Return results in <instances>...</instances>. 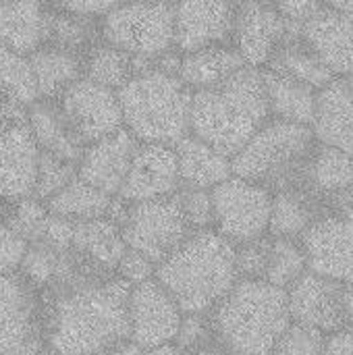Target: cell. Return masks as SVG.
<instances>
[{
    "mask_svg": "<svg viewBox=\"0 0 353 355\" xmlns=\"http://www.w3.org/2000/svg\"><path fill=\"white\" fill-rule=\"evenodd\" d=\"M300 40L335 77L353 73V15L320 6L300 23Z\"/></svg>",
    "mask_w": 353,
    "mask_h": 355,
    "instance_id": "18",
    "label": "cell"
},
{
    "mask_svg": "<svg viewBox=\"0 0 353 355\" xmlns=\"http://www.w3.org/2000/svg\"><path fill=\"white\" fill-rule=\"evenodd\" d=\"M216 341L235 355H268L293 324L287 289L239 279L210 312Z\"/></svg>",
    "mask_w": 353,
    "mask_h": 355,
    "instance_id": "4",
    "label": "cell"
},
{
    "mask_svg": "<svg viewBox=\"0 0 353 355\" xmlns=\"http://www.w3.org/2000/svg\"><path fill=\"white\" fill-rule=\"evenodd\" d=\"M46 352L42 291L19 270L0 275V355H42Z\"/></svg>",
    "mask_w": 353,
    "mask_h": 355,
    "instance_id": "8",
    "label": "cell"
},
{
    "mask_svg": "<svg viewBox=\"0 0 353 355\" xmlns=\"http://www.w3.org/2000/svg\"><path fill=\"white\" fill-rule=\"evenodd\" d=\"M2 2H6V0H0V4H2Z\"/></svg>",
    "mask_w": 353,
    "mask_h": 355,
    "instance_id": "58",
    "label": "cell"
},
{
    "mask_svg": "<svg viewBox=\"0 0 353 355\" xmlns=\"http://www.w3.org/2000/svg\"><path fill=\"white\" fill-rule=\"evenodd\" d=\"M325 345L327 335L293 322L268 355H325Z\"/></svg>",
    "mask_w": 353,
    "mask_h": 355,
    "instance_id": "40",
    "label": "cell"
},
{
    "mask_svg": "<svg viewBox=\"0 0 353 355\" xmlns=\"http://www.w3.org/2000/svg\"><path fill=\"white\" fill-rule=\"evenodd\" d=\"M304 187L322 200L337 204H353V156L318 144L304 179Z\"/></svg>",
    "mask_w": 353,
    "mask_h": 355,
    "instance_id": "24",
    "label": "cell"
},
{
    "mask_svg": "<svg viewBox=\"0 0 353 355\" xmlns=\"http://www.w3.org/2000/svg\"><path fill=\"white\" fill-rule=\"evenodd\" d=\"M214 327H212V318L210 312H191V314H183L179 333L175 343L179 347H183L189 354H196L198 349L214 343Z\"/></svg>",
    "mask_w": 353,
    "mask_h": 355,
    "instance_id": "42",
    "label": "cell"
},
{
    "mask_svg": "<svg viewBox=\"0 0 353 355\" xmlns=\"http://www.w3.org/2000/svg\"><path fill=\"white\" fill-rule=\"evenodd\" d=\"M275 191L248 181L229 177L212 189L214 229L235 245L268 235Z\"/></svg>",
    "mask_w": 353,
    "mask_h": 355,
    "instance_id": "10",
    "label": "cell"
},
{
    "mask_svg": "<svg viewBox=\"0 0 353 355\" xmlns=\"http://www.w3.org/2000/svg\"><path fill=\"white\" fill-rule=\"evenodd\" d=\"M156 270H158V264L154 260H150L148 256H144V254H139V252H135L131 248H127L125 256L121 258V262L117 266V275L125 283H129L131 287L154 279Z\"/></svg>",
    "mask_w": 353,
    "mask_h": 355,
    "instance_id": "44",
    "label": "cell"
},
{
    "mask_svg": "<svg viewBox=\"0 0 353 355\" xmlns=\"http://www.w3.org/2000/svg\"><path fill=\"white\" fill-rule=\"evenodd\" d=\"M60 254L62 252H58L42 241H33L27 245V252L21 260L19 272L42 291L54 281V277L58 272V264H60Z\"/></svg>",
    "mask_w": 353,
    "mask_h": 355,
    "instance_id": "39",
    "label": "cell"
},
{
    "mask_svg": "<svg viewBox=\"0 0 353 355\" xmlns=\"http://www.w3.org/2000/svg\"><path fill=\"white\" fill-rule=\"evenodd\" d=\"M268 245H270V235L237 245L239 279L264 281V272H266V264H268Z\"/></svg>",
    "mask_w": 353,
    "mask_h": 355,
    "instance_id": "43",
    "label": "cell"
},
{
    "mask_svg": "<svg viewBox=\"0 0 353 355\" xmlns=\"http://www.w3.org/2000/svg\"><path fill=\"white\" fill-rule=\"evenodd\" d=\"M117 196H110L87 181L75 177L64 189H60L56 196L46 200V206L52 214L71 218V220H92L108 216L110 206Z\"/></svg>",
    "mask_w": 353,
    "mask_h": 355,
    "instance_id": "33",
    "label": "cell"
},
{
    "mask_svg": "<svg viewBox=\"0 0 353 355\" xmlns=\"http://www.w3.org/2000/svg\"><path fill=\"white\" fill-rule=\"evenodd\" d=\"M316 148L318 139L310 125L270 119L233 156V175L260 183L275 193L304 187L306 171Z\"/></svg>",
    "mask_w": 353,
    "mask_h": 355,
    "instance_id": "6",
    "label": "cell"
},
{
    "mask_svg": "<svg viewBox=\"0 0 353 355\" xmlns=\"http://www.w3.org/2000/svg\"><path fill=\"white\" fill-rule=\"evenodd\" d=\"M270 119L262 69L246 67L218 87L193 92L191 133L231 158Z\"/></svg>",
    "mask_w": 353,
    "mask_h": 355,
    "instance_id": "2",
    "label": "cell"
},
{
    "mask_svg": "<svg viewBox=\"0 0 353 355\" xmlns=\"http://www.w3.org/2000/svg\"><path fill=\"white\" fill-rule=\"evenodd\" d=\"M40 148L27 123L0 125V202L33 196Z\"/></svg>",
    "mask_w": 353,
    "mask_h": 355,
    "instance_id": "19",
    "label": "cell"
},
{
    "mask_svg": "<svg viewBox=\"0 0 353 355\" xmlns=\"http://www.w3.org/2000/svg\"><path fill=\"white\" fill-rule=\"evenodd\" d=\"M146 67H152V64L137 60L129 52L104 40L94 44L83 56V77L117 92Z\"/></svg>",
    "mask_w": 353,
    "mask_h": 355,
    "instance_id": "31",
    "label": "cell"
},
{
    "mask_svg": "<svg viewBox=\"0 0 353 355\" xmlns=\"http://www.w3.org/2000/svg\"><path fill=\"white\" fill-rule=\"evenodd\" d=\"M246 67V60L233 44H216L181 52L177 75L191 92H204L223 85Z\"/></svg>",
    "mask_w": 353,
    "mask_h": 355,
    "instance_id": "22",
    "label": "cell"
},
{
    "mask_svg": "<svg viewBox=\"0 0 353 355\" xmlns=\"http://www.w3.org/2000/svg\"><path fill=\"white\" fill-rule=\"evenodd\" d=\"M121 229L127 248L148 256L156 264L164 262L196 233L185 218L177 193L160 200L127 202Z\"/></svg>",
    "mask_w": 353,
    "mask_h": 355,
    "instance_id": "9",
    "label": "cell"
},
{
    "mask_svg": "<svg viewBox=\"0 0 353 355\" xmlns=\"http://www.w3.org/2000/svg\"><path fill=\"white\" fill-rule=\"evenodd\" d=\"M325 355H353V331H341L327 337Z\"/></svg>",
    "mask_w": 353,
    "mask_h": 355,
    "instance_id": "49",
    "label": "cell"
},
{
    "mask_svg": "<svg viewBox=\"0 0 353 355\" xmlns=\"http://www.w3.org/2000/svg\"><path fill=\"white\" fill-rule=\"evenodd\" d=\"M33 75L40 89V100H56L69 85L83 77V56L42 46L29 54Z\"/></svg>",
    "mask_w": 353,
    "mask_h": 355,
    "instance_id": "30",
    "label": "cell"
},
{
    "mask_svg": "<svg viewBox=\"0 0 353 355\" xmlns=\"http://www.w3.org/2000/svg\"><path fill=\"white\" fill-rule=\"evenodd\" d=\"M121 2L123 0H46V4L56 10L83 15V17H92V19L104 17L108 10H112Z\"/></svg>",
    "mask_w": 353,
    "mask_h": 355,
    "instance_id": "47",
    "label": "cell"
},
{
    "mask_svg": "<svg viewBox=\"0 0 353 355\" xmlns=\"http://www.w3.org/2000/svg\"><path fill=\"white\" fill-rule=\"evenodd\" d=\"M27 241L21 239L2 218H0V275L17 272L21 260L27 252Z\"/></svg>",
    "mask_w": 353,
    "mask_h": 355,
    "instance_id": "45",
    "label": "cell"
},
{
    "mask_svg": "<svg viewBox=\"0 0 353 355\" xmlns=\"http://www.w3.org/2000/svg\"><path fill=\"white\" fill-rule=\"evenodd\" d=\"M270 116L300 123V125H312L316 114V102H318V89L283 75L275 69H262Z\"/></svg>",
    "mask_w": 353,
    "mask_h": 355,
    "instance_id": "28",
    "label": "cell"
},
{
    "mask_svg": "<svg viewBox=\"0 0 353 355\" xmlns=\"http://www.w3.org/2000/svg\"><path fill=\"white\" fill-rule=\"evenodd\" d=\"M235 2H241V0H235Z\"/></svg>",
    "mask_w": 353,
    "mask_h": 355,
    "instance_id": "59",
    "label": "cell"
},
{
    "mask_svg": "<svg viewBox=\"0 0 353 355\" xmlns=\"http://www.w3.org/2000/svg\"><path fill=\"white\" fill-rule=\"evenodd\" d=\"M237 17L235 0H177L175 46L191 52L206 46L231 44Z\"/></svg>",
    "mask_w": 353,
    "mask_h": 355,
    "instance_id": "16",
    "label": "cell"
},
{
    "mask_svg": "<svg viewBox=\"0 0 353 355\" xmlns=\"http://www.w3.org/2000/svg\"><path fill=\"white\" fill-rule=\"evenodd\" d=\"M158 2H173V4H175L177 0H158Z\"/></svg>",
    "mask_w": 353,
    "mask_h": 355,
    "instance_id": "55",
    "label": "cell"
},
{
    "mask_svg": "<svg viewBox=\"0 0 353 355\" xmlns=\"http://www.w3.org/2000/svg\"><path fill=\"white\" fill-rule=\"evenodd\" d=\"M73 237H75V220L50 212L37 241H42L58 252H67L73 248Z\"/></svg>",
    "mask_w": 353,
    "mask_h": 355,
    "instance_id": "46",
    "label": "cell"
},
{
    "mask_svg": "<svg viewBox=\"0 0 353 355\" xmlns=\"http://www.w3.org/2000/svg\"><path fill=\"white\" fill-rule=\"evenodd\" d=\"M4 123H27V108L0 96V125Z\"/></svg>",
    "mask_w": 353,
    "mask_h": 355,
    "instance_id": "50",
    "label": "cell"
},
{
    "mask_svg": "<svg viewBox=\"0 0 353 355\" xmlns=\"http://www.w3.org/2000/svg\"><path fill=\"white\" fill-rule=\"evenodd\" d=\"M102 40L100 19L73 15L48 6L44 46H54L79 56H85L87 50Z\"/></svg>",
    "mask_w": 353,
    "mask_h": 355,
    "instance_id": "32",
    "label": "cell"
},
{
    "mask_svg": "<svg viewBox=\"0 0 353 355\" xmlns=\"http://www.w3.org/2000/svg\"><path fill=\"white\" fill-rule=\"evenodd\" d=\"M273 2L293 23L306 21L312 12H316L320 6H325V0H273Z\"/></svg>",
    "mask_w": 353,
    "mask_h": 355,
    "instance_id": "48",
    "label": "cell"
},
{
    "mask_svg": "<svg viewBox=\"0 0 353 355\" xmlns=\"http://www.w3.org/2000/svg\"><path fill=\"white\" fill-rule=\"evenodd\" d=\"M156 279L173 293L185 314L212 312L239 281L237 245L216 229L196 231L158 264Z\"/></svg>",
    "mask_w": 353,
    "mask_h": 355,
    "instance_id": "3",
    "label": "cell"
},
{
    "mask_svg": "<svg viewBox=\"0 0 353 355\" xmlns=\"http://www.w3.org/2000/svg\"><path fill=\"white\" fill-rule=\"evenodd\" d=\"M312 272L353 283V204L329 208L302 237Z\"/></svg>",
    "mask_w": 353,
    "mask_h": 355,
    "instance_id": "13",
    "label": "cell"
},
{
    "mask_svg": "<svg viewBox=\"0 0 353 355\" xmlns=\"http://www.w3.org/2000/svg\"><path fill=\"white\" fill-rule=\"evenodd\" d=\"M289 312L295 324L322 335L353 331V283H343L308 270L287 289Z\"/></svg>",
    "mask_w": 353,
    "mask_h": 355,
    "instance_id": "11",
    "label": "cell"
},
{
    "mask_svg": "<svg viewBox=\"0 0 353 355\" xmlns=\"http://www.w3.org/2000/svg\"><path fill=\"white\" fill-rule=\"evenodd\" d=\"M325 6L335 8V10H341V12H347V15H353V0H325Z\"/></svg>",
    "mask_w": 353,
    "mask_h": 355,
    "instance_id": "54",
    "label": "cell"
},
{
    "mask_svg": "<svg viewBox=\"0 0 353 355\" xmlns=\"http://www.w3.org/2000/svg\"><path fill=\"white\" fill-rule=\"evenodd\" d=\"M0 96L25 108L40 100L29 54L17 52L4 44H0Z\"/></svg>",
    "mask_w": 353,
    "mask_h": 355,
    "instance_id": "35",
    "label": "cell"
},
{
    "mask_svg": "<svg viewBox=\"0 0 353 355\" xmlns=\"http://www.w3.org/2000/svg\"><path fill=\"white\" fill-rule=\"evenodd\" d=\"M75 177H77V164L75 162L40 150L37 179H35L33 196L46 202L52 196H56L60 189H64Z\"/></svg>",
    "mask_w": 353,
    "mask_h": 355,
    "instance_id": "38",
    "label": "cell"
},
{
    "mask_svg": "<svg viewBox=\"0 0 353 355\" xmlns=\"http://www.w3.org/2000/svg\"><path fill=\"white\" fill-rule=\"evenodd\" d=\"M137 148L139 141L123 127L117 133L85 146L77 164V177L110 196H119Z\"/></svg>",
    "mask_w": 353,
    "mask_h": 355,
    "instance_id": "20",
    "label": "cell"
},
{
    "mask_svg": "<svg viewBox=\"0 0 353 355\" xmlns=\"http://www.w3.org/2000/svg\"><path fill=\"white\" fill-rule=\"evenodd\" d=\"M191 355H235V354H231L227 347H223L218 341H214V343H210V345H206V347L198 349L196 354H191Z\"/></svg>",
    "mask_w": 353,
    "mask_h": 355,
    "instance_id": "53",
    "label": "cell"
},
{
    "mask_svg": "<svg viewBox=\"0 0 353 355\" xmlns=\"http://www.w3.org/2000/svg\"><path fill=\"white\" fill-rule=\"evenodd\" d=\"M308 270L310 266H308V256L302 245V239H287V237L270 235L268 264L264 272L266 283L281 287V289H289Z\"/></svg>",
    "mask_w": 353,
    "mask_h": 355,
    "instance_id": "36",
    "label": "cell"
},
{
    "mask_svg": "<svg viewBox=\"0 0 353 355\" xmlns=\"http://www.w3.org/2000/svg\"><path fill=\"white\" fill-rule=\"evenodd\" d=\"M322 202H325L322 198H318L306 187H291V189L277 191L273 200L268 235L302 239L304 233L329 210L322 208Z\"/></svg>",
    "mask_w": 353,
    "mask_h": 355,
    "instance_id": "27",
    "label": "cell"
},
{
    "mask_svg": "<svg viewBox=\"0 0 353 355\" xmlns=\"http://www.w3.org/2000/svg\"><path fill=\"white\" fill-rule=\"evenodd\" d=\"M104 42L129 52L146 64H156L177 50L175 4L158 0H123L100 17Z\"/></svg>",
    "mask_w": 353,
    "mask_h": 355,
    "instance_id": "7",
    "label": "cell"
},
{
    "mask_svg": "<svg viewBox=\"0 0 353 355\" xmlns=\"http://www.w3.org/2000/svg\"><path fill=\"white\" fill-rule=\"evenodd\" d=\"M298 29L300 23L289 21L273 0H241L231 44L248 67L266 69Z\"/></svg>",
    "mask_w": 353,
    "mask_h": 355,
    "instance_id": "12",
    "label": "cell"
},
{
    "mask_svg": "<svg viewBox=\"0 0 353 355\" xmlns=\"http://www.w3.org/2000/svg\"><path fill=\"white\" fill-rule=\"evenodd\" d=\"M119 100L125 129L141 144L177 146L191 133L193 92L177 71L146 67L119 89Z\"/></svg>",
    "mask_w": 353,
    "mask_h": 355,
    "instance_id": "5",
    "label": "cell"
},
{
    "mask_svg": "<svg viewBox=\"0 0 353 355\" xmlns=\"http://www.w3.org/2000/svg\"><path fill=\"white\" fill-rule=\"evenodd\" d=\"M177 198H179L185 218L193 231L214 229V210H212V191L210 189L181 187L177 191Z\"/></svg>",
    "mask_w": 353,
    "mask_h": 355,
    "instance_id": "41",
    "label": "cell"
},
{
    "mask_svg": "<svg viewBox=\"0 0 353 355\" xmlns=\"http://www.w3.org/2000/svg\"><path fill=\"white\" fill-rule=\"evenodd\" d=\"M46 0H6L0 4V44L31 54L44 46Z\"/></svg>",
    "mask_w": 353,
    "mask_h": 355,
    "instance_id": "26",
    "label": "cell"
},
{
    "mask_svg": "<svg viewBox=\"0 0 353 355\" xmlns=\"http://www.w3.org/2000/svg\"><path fill=\"white\" fill-rule=\"evenodd\" d=\"M141 347L135 343V341H125V343H119V345H114V347H110V349H104V352H100V354L96 355H141Z\"/></svg>",
    "mask_w": 353,
    "mask_h": 355,
    "instance_id": "51",
    "label": "cell"
},
{
    "mask_svg": "<svg viewBox=\"0 0 353 355\" xmlns=\"http://www.w3.org/2000/svg\"><path fill=\"white\" fill-rule=\"evenodd\" d=\"M73 250L94 264L117 272V266L127 252V243L121 225L108 216H102L92 220H75Z\"/></svg>",
    "mask_w": 353,
    "mask_h": 355,
    "instance_id": "29",
    "label": "cell"
},
{
    "mask_svg": "<svg viewBox=\"0 0 353 355\" xmlns=\"http://www.w3.org/2000/svg\"><path fill=\"white\" fill-rule=\"evenodd\" d=\"M42 355H54V354H50V352H46V354H42Z\"/></svg>",
    "mask_w": 353,
    "mask_h": 355,
    "instance_id": "57",
    "label": "cell"
},
{
    "mask_svg": "<svg viewBox=\"0 0 353 355\" xmlns=\"http://www.w3.org/2000/svg\"><path fill=\"white\" fill-rule=\"evenodd\" d=\"M300 31V29H298ZM266 69H275L283 75H289L314 89H322L325 85H329L333 79H337L327 67L325 62L300 40V33H295L275 56V60L270 62V67Z\"/></svg>",
    "mask_w": 353,
    "mask_h": 355,
    "instance_id": "34",
    "label": "cell"
},
{
    "mask_svg": "<svg viewBox=\"0 0 353 355\" xmlns=\"http://www.w3.org/2000/svg\"><path fill=\"white\" fill-rule=\"evenodd\" d=\"M177 160L181 173V187L214 189L233 177V158L210 146L208 141L189 133L177 146Z\"/></svg>",
    "mask_w": 353,
    "mask_h": 355,
    "instance_id": "23",
    "label": "cell"
},
{
    "mask_svg": "<svg viewBox=\"0 0 353 355\" xmlns=\"http://www.w3.org/2000/svg\"><path fill=\"white\" fill-rule=\"evenodd\" d=\"M56 102L83 146H89L125 127L119 92L87 77H81L69 85Z\"/></svg>",
    "mask_w": 353,
    "mask_h": 355,
    "instance_id": "14",
    "label": "cell"
},
{
    "mask_svg": "<svg viewBox=\"0 0 353 355\" xmlns=\"http://www.w3.org/2000/svg\"><path fill=\"white\" fill-rule=\"evenodd\" d=\"M29 131L42 152L79 164L85 146L67 123L56 100H37L27 108Z\"/></svg>",
    "mask_w": 353,
    "mask_h": 355,
    "instance_id": "25",
    "label": "cell"
},
{
    "mask_svg": "<svg viewBox=\"0 0 353 355\" xmlns=\"http://www.w3.org/2000/svg\"><path fill=\"white\" fill-rule=\"evenodd\" d=\"M181 173L175 146L141 144L119 193L125 202H148L175 196L181 189Z\"/></svg>",
    "mask_w": 353,
    "mask_h": 355,
    "instance_id": "17",
    "label": "cell"
},
{
    "mask_svg": "<svg viewBox=\"0 0 353 355\" xmlns=\"http://www.w3.org/2000/svg\"><path fill=\"white\" fill-rule=\"evenodd\" d=\"M310 127L318 144L353 156V83L347 77H337L318 92Z\"/></svg>",
    "mask_w": 353,
    "mask_h": 355,
    "instance_id": "21",
    "label": "cell"
},
{
    "mask_svg": "<svg viewBox=\"0 0 353 355\" xmlns=\"http://www.w3.org/2000/svg\"><path fill=\"white\" fill-rule=\"evenodd\" d=\"M141 355H191V354H189V352H185L183 347H179V345L173 341V343H164V345H158V347L144 349Z\"/></svg>",
    "mask_w": 353,
    "mask_h": 355,
    "instance_id": "52",
    "label": "cell"
},
{
    "mask_svg": "<svg viewBox=\"0 0 353 355\" xmlns=\"http://www.w3.org/2000/svg\"><path fill=\"white\" fill-rule=\"evenodd\" d=\"M48 214L50 210L46 202L35 196L0 202V218L27 243H33L40 239Z\"/></svg>",
    "mask_w": 353,
    "mask_h": 355,
    "instance_id": "37",
    "label": "cell"
},
{
    "mask_svg": "<svg viewBox=\"0 0 353 355\" xmlns=\"http://www.w3.org/2000/svg\"><path fill=\"white\" fill-rule=\"evenodd\" d=\"M131 285L73 248L60 254L54 281L42 289L46 345L54 355H96L131 339Z\"/></svg>",
    "mask_w": 353,
    "mask_h": 355,
    "instance_id": "1",
    "label": "cell"
},
{
    "mask_svg": "<svg viewBox=\"0 0 353 355\" xmlns=\"http://www.w3.org/2000/svg\"><path fill=\"white\" fill-rule=\"evenodd\" d=\"M183 314L185 312L181 310L179 302L156 277L131 287V341H135L141 349L173 343L177 339Z\"/></svg>",
    "mask_w": 353,
    "mask_h": 355,
    "instance_id": "15",
    "label": "cell"
},
{
    "mask_svg": "<svg viewBox=\"0 0 353 355\" xmlns=\"http://www.w3.org/2000/svg\"><path fill=\"white\" fill-rule=\"evenodd\" d=\"M347 79H350V81H352V83H353V73H352V75H350V77H347Z\"/></svg>",
    "mask_w": 353,
    "mask_h": 355,
    "instance_id": "56",
    "label": "cell"
}]
</instances>
